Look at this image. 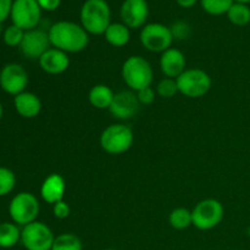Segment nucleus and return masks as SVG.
<instances>
[{"label": "nucleus", "mask_w": 250, "mask_h": 250, "mask_svg": "<svg viewBox=\"0 0 250 250\" xmlns=\"http://www.w3.org/2000/svg\"><path fill=\"white\" fill-rule=\"evenodd\" d=\"M41 205L34 194L21 192L15 195L9 204V215L17 226H26L37 221Z\"/></svg>", "instance_id": "39448f33"}, {"label": "nucleus", "mask_w": 250, "mask_h": 250, "mask_svg": "<svg viewBox=\"0 0 250 250\" xmlns=\"http://www.w3.org/2000/svg\"><path fill=\"white\" fill-rule=\"evenodd\" d=\"M197 1L198 0H176L178 6L182 7V9H190V7H193L197 4Z\"/></svg>", "instance_id": "72a5a7b5"}, {"label": "nucleus", "mask_w": 250, "mask_h": 250, "mask_svg": "<svg viewBox=\"0 0 250 250\" xmlns=\"http://www.w3.org/2000/svg\"><path fill=\"white\" fill-rule=\"evenodd\" d=\"M66 192V182L59 173H51L43 181L41 187V197L48 204H56L63 200Z\"/></svg>", "instance_id": "f3484780"}, {"label": "nucleus", "mask_w": 250, "mask_h": 250, "mask_svg": "<svg viewBox=\"0 0 250 250\" xmlns=\"http://www.w3.org/2000/svg\"><path fill=\"white\" fill-rule=\"evenodd\" d=\"M16 186V176L10 168L0 166V197L10 194Z\"/></svg>", "instance_id": "a878e982"}, {"label": "nucleus", "mask_w": 250, "mask_h": 250, "mask_svg": "<svg viewBox=\"0 0 250 250\" xmlns=\"http://www.w3.org/2000/svg\"><path fill=\"white\" fill-rule=\"evenodd\" d=\"M24 32L26 31H23L20 27L11 24V26L6 27L4 32H2V41H4V43L7 46H12V48L14 46H20L22 39H23Z\"/></svg>", "instance_id": "cd10ccee"}, {"label": "nucleus", "mask_w": 250, "mask_h": 250, "mask_svg": "<svg viewBox=\"0 0 250 250\" xmlns=\"http://www.w3.org/2000/svg\"><path fill=\"white\" fill-rule=\"evenodd\" d=\"M176 82L178 85V92L192 99L204 97L212 84L209 73L202 68H187L176 78Z\"/></svg>", "instance_id": "423d86ee"}, {"label": "nucleus", "mask_w": 250, "mask_h": 250, "mask_svg": "<svg viewBox=\"0 0 250 250\" xmlns=\"http://www.w3.org/2000/svg\"><path fill=\"white\" fill-rule=\"evenodd\" d=\"M2 32H4V31H2V27H1V23H0V34H1V33H2Z\"/></svg>", "instance_id": "e433bc0d"}, {"label": "nucleus", "mask_w": 250, "mask_h": 250, "mask_svg": "<svg viewBox=\"0 0 250 250\" xmlns=\"http://www.w3.org/2000/svg\"><path fill=\"white\" fill-rule=\"evenodd\" d=\"M168 224L175 229H186L193 225L192 211L186 208H176L170 212Z\"/></svg>", "instance_id": "5701e85b"}, {"label": "nucleus", "mask_w": 250, "mask_h": 250, "mask_svg": "<svg viewBox=\"0 0 250 250\" xmlns=\"http://www.w3.org/2000/svg\"><path fill=\"white\" fill-rule=\"evenodd\" d=\"M149 16V5L146 0H125L120 9L122 23L129 29L143 28Z\"/></svg>", "instance_id": "ddd939ff"}, {"label": "nucleus", "mask_w": 250, "mask_h": 250, "mask_svg": "<svg viewBox=\"0 0 250 250\" xmlns=\"http://www.w3.org/2000/svg\"><path fill=\"white\" fill-rule=\"evenodd\" d=\"M12 24L23 31L37 28L42 19V9L37 0H14L11 14Z\"/></svg>", "instance_id": "9d476101"}, {"label": "nucleus", "mask_w": 250, "mask_h": 250, "mask_svg": "<svg viewBox=\"0 0 250 250\" xmlns=\"http://www.w3.org/2000/svg\"><path fill=\"white\" fill-rule=\"evenodd\" d=\"M225 209L217 199H204L192 210L193 226L200 231H209L221 224Z\"/></svg>", "instance_id": "0eeeda50"}, {"label": "nucleus", "mask_w": 250, "mask_h": 250, "mask_svg": "<svg viewBox=\"0 0 250 250\" xmlns=\"http://www.w3.org/2000/svg\"><path fill=\"white\" fill-rule=\"evenodd\" d=\"M42 70L49 75H61L70 66V58L65 51L50 48L38 60Z\"/></svg>", "instance_id": "dca6fc26"}, {"label": "nucleus", "mask_w": 250, "mask_h": 250, "mask_svg": "<svg viewBox=\"0 0 250 250\" xmlns=\"http://www.w3.org/2000/svg\"><path fill=\"white\" fill-rule=\"evenodd\" d=\"M226 15L229 21L234 26L243 27L250 22V7L247 4L233 2Z\"/></svg>", "instance_id": "4be33fe9"}, {"label": "nucleus", "mask_w": 250, "mask_h": 250, "mask_svg": "<svg viewBox=\"0 0 250 250\" xmlns=\"http://www.w3.org/2000/svg\"><path fill=\"white\" fill-rule=\"evenodd\" d=\"M104 250H117V249H114V248H106V249H104Z\"/></svg>", "instance_id": "4c0bfd02"}, {"label": "nucleus", "mask_w": 250, "mask_h": 250, "mask_svg": "<svg viewBox=\"0 0 250 250\" xmlns=\"http://www.w3.org/2000/svg\"><path fill=\"white\" fill-rule=\"evenodd\" d=\"M136 94L141 105H151L155 102L156 90H154L150 85V87H146L143 89L137 90Z\"/></svg>", "instance_id": "c756f323"}, {"label": "nucleus", "mask_w": 250, "mask_h": 250, "mask_svg": "<svg viewBox=\"0 0 250 250\" xmlns=\"http://www.w3.org/2000/svg\"><path fill=\"white\" fill-rule=\"evenodd\" d=\"M12 4H14V0H0V23L10 17Z\"/></svg>", "instance_id": "2f4dec72"}, {"label": "nucleus", "mask_w": 250, "mask_h": 250, "mask_svg": "<svg viewBox=\"0 0 250 250\" xmlns=\"http://www.w3.org/2000/svg\"><path fill=\"white\" fill-rule=\"evenodd\" d=\"M115 93L106 84H95L88 94V100L90 105L98 110L109 109L114 100Z\"/></svg>", "instance_id": "aec40b11"}, {"label": "nucleus", "mask_w": 250, "mask_h": 250, "mask_svg": "<svg viewBox=\"0 0 250 250\" xmlns=\"http://www.w3.org/2000/svg\"><path fill=\"white\" fill-rule=\"evenodd\" d=\"M81 24L88 34H104L111 23V9L106 0H85L80 12Z\"/></svg>", "instance_id": "f03ea898"}, {"label": "nucleus", "mask_w": 250, "mask_h": 250, "mask_svg": "<svg viewBox=\"0 0 250 250\" xmlns=\"http://www.w3.org/2000/svg\"><path fill=\"white\" fill-rule=\"evenodd\" d=\"M42 10L45 11H55L61 4V0H37Z\"/></svg>", "instance_id": "473e14b6"}, {"label": "nucleus", "mask_w": 250, "mask_h": 250, "mask_svg": "<svg viewBox=\"0 0 250 250\" xmlns=\"http://www.w3.org/2000/svg\"><path fill=\"white\" fill-rule=\"evenodd\" d=\"M178 92V85L175 78L165 77L158 83L156 85V94L165 99H170V98L175 97Z\"/></svg>", "instance_id": "bb28decb"}, {"label": "nucleus", "mask_w": 250, "mask_h": 250, "mask_svg": "<svg viewBox=\"0 0 250 250\" xmlns=\"http://www.w3.org/2000/svg\"><path fill=\"white\" fill-rule=\"evenodd\" d=\"M105 41L115 48L127 45L131 39V29L122 22H111L104 33Z\"/></svg>", "instance_id": "6ab92c4d"}, {"label": "nucleus", "mask_w": 250, "mask_h": 250, "mask_svg": "<svg viewBox=\"0 0 250 250\" xmlns=\"http://www.w3.org/2000/svg\"><path fill=\"white\" fill-rule=\"evenodd\" d=\"M51 250H83V243L76 234L61 233L54 239Z\"/></svg>", "instance_id": "b1692460"}, {"label": "nucleus", "mask_w": 250, "mask_h": 250, "mask_svg": "<svg viewBox=\"0 0 250 250\" xmlns=\"http://www.w3.org/2000/svg\"><path fill=\"white\" fill-rule=\"evenodd\" d=\"M21 242V229L14 222L0 224V248L9 249Z\"/></svg>", "instance_id": "412c9836"}, {"label": "nucleus", "mask_w": 250, "mask_h": 250, "mask_svg": "<svg viewBox=\"0 0 250 250\" xmlns=\"http://www.w3.org/2000/svg\"><path fill=\"white\" fill-rule=\"evenodd\" d=\"M141 107L136 92L133 90H121L115 93L114 100L109 107V111L115 119L129 120L136 116Z\"/></svg>", "instance_id": "4468645a"}, {"label": "nucleus", "mask_w": 250, "mask_h": 250, "mask_svg": "<svg viewBox=\"0 0 250 250\" xmlns=\"http://www.w3.org/2000/svg\"><path fill=\"white\" fill-rule=\"evenodd\" d=\"M133 142V131L125 124L110 125L100 134V146L111 155H120L128 151Z\"/></svg>", "instance_id": "20e7f679"}, {"label": "nucleus", "mask_w": 250, "mask_h": 250, "mask_svg": "<svg viewBox=\"0 0 250 250\" xmlns=\"http://www.w3.org/2000/svg\"><path fill=\"white\" fill-rule=\"evenodd\" d=\"M186 56L178 49L172 48L164 51L160 56V70L168 78H177L181 73L185 72L186 68Z\"/></svg>", "instance_id": "2eb2a0df"}, {"label": "nucleus", "mask_w": 250, "mask_h": 250, "mask_svg": "<svg viewBox=\"0 0 250 250\" xmlns=\"http://www.w3.org/2000/svg\"><path fill=\"white\" fill-rule=\"evenodd\" d=\"M70 205L66 202L61 200V202H58L56 204L53 205V214L56 219H67L70 216Z\"/></svg>", "instance_id": "7c9ffc66"}, {"label": "nucleus", "mask_w": 250, "mask_h": 250, "mask_svg": "<svg viewBox=\"0 0 250 250\" xmlns=\"http://www.w3.org/2000/svg\"><path fill=\"white\" fill-rule=\"evenodd\" d=\"M234 2H241V4H247L248 5L250 2V0H233Z\"/></svg>", "instance_id": "f704fd0d"}, {"label": "nucleus", "mask_w": 250, "mask_h": 250, "mask_svg": "<svg viewBox=\"0 0 250 250\" xmlns=\"http://www.w3.org/2000/svg\"><path fill=\"white\" fill-rule=\"evenodd\" d=\"M139 39L144 48L151 53H161L171 48L173 43V36L170 27L159 22L148 23L142 28Z\"/></svg>", "instance_id": "6e6552de"}, {"label": "nucleus", "mask_w": 250, "mask_h": 250, "mask_svg": "<svg viewBox=\"0 0 250 250\" xmlns=\"http://www.w3.org/2000/svg\"><path fill=\"white\" fill-rule=\"evenodd\" d=\"M229 250H234V249H229Z\"/></svg>", "instance_id": "58836bf2"}, {"label": "nucleus", "mask_w": 250, "mask_h": 250, "mask_svg": "<svg viewBox=\"0 0 250 250\" xmlns=\"http://www.w3.org/2000/svg\"><path fill=\"white\" fill-rule=\"evenodd\" d=\"M233 2V0H200V4H202L204 11L212 16L227 14Z\"/></svg>", "instance_id": "393cba45"}, {"label": "nucleus", "mask_w": 250, "mask_h": 250, "mask_svg": "<svg viewBox=\"0 0 250 250\" xmlns=\"http://www.w3.org/2000/svg\"><path fill=\"white\" fill-rule=\"evenodd\" d=\"M50 45L48 32L44 29L33 28L24 32L23 39L19 48L24 58L29 60H39L41 56L48 49H50Z\"/></svg>", "instance_id": "f8f14e48"}, {"label": "nucleus", "mask_w": 250, "mask_h": 250, "mask_svg": "<svg viewBox=\"0 0 250 250\" xmlns=\"http://www.w3.org/2000/svg\"><path fill=\"white\" fill-rule=\"evenodd\" d=\"M49 41L53 48L68 53H80L89 44V34L82 27L72 21H58L48 31Z\"/></svg>", "instance_id": "f257e3e1"}, {"label": "nucleus", "mask_w": 250, "mask_h": 250, "mask_svg": "<svg viewBox=\"0 0 250 250\" xmlns=\"http://www.w3.org/2000/svg\"><path fill=\"white\" fill-rule=\"evenodd\" d=\"M122 78L129 89L137 92L153 83L154 72L150 62L141 55H132L122 65Z\"/></svg>", "instance_id": "7ed1b4c3"}, {"label": "nucleus", "mask_w": 250, "mask_h": 250, "mask_svg": "<svg viewBox=\"0 0 250 250\" xmlns=\"http://www.w3.org/2000/svg\"><path fill=\"white\" fill-rule=\"evenodd\" d=\"M28 85V73L26 68L16 62L6 63L0 71V87L10 95L21 94Z\"/></svg>", "instance_id": "9b49d317"}, {"label": "nucleus", "mask_w": 250, "mask_h": 250, "mask_svg": "<svg viewBox=\"0 0 250 250\" xmlns=\"http://www.w3.org/2000/svg\"><path fill=\"white\" fill-rule=\"evenodd\" d=\"M2 114H4V109H2V105L1 103H0V121H1L2 119Z\"/></svg>", "instance_id": "c9c22d12"}, {"label": "nucleus", "mask_w": 250, "mask_h": 250, "mask_svg": "<svg viewBox=\"0 0 250 250\" xmlns=\"http://www.w3.org/2000/svg\"><path fill=\"white\" fill-rule=\"evenodd\" d=\"M171 33L173 36V41H186L190 37L192 29L190 26L185 21H177L170 27Z\"/></svg>", "instance_id": "c85d7f7f"}, {"label": "nucleus", "mask_w": 250, "mask_h": 250, "mask_svg": "<svg viewBox=\"0 0 250 250\" xmlns=\"http://www.w3.org/2000/svg\"><path fill=\"white\" fill-rule=\"evenodd\" d=\"M14 106L17 114L23 119H34L42 111V102L38 95L26 90L14 97Z\"/></svg>", "instance_id": "a211bd4d"}, {"label": "nucleus", "mask_w": 250, "mask_h": 250, "mask_svg": "<svg viewBox=\"0 0 250 250\" xmlns=\"http://www.w3.org/2000/svg\"><path fill=\"white\" fill-rule=\"evenodd\" d=\"M54 239L53 231L44 222L34 221L21 229V243L26 250H51Z\"/></svg>", "instance_id": "1a4fd4ad"}]
</instances>
